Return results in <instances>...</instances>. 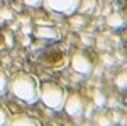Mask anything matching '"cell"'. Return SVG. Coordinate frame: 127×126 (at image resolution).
<instances>
[{"instance_id": "cell-1", "label": "cell", "mask_w": 127, "mask_h": 126, "mask_svg": "<svg viewBox=\"0 0 127 126\" xmlns=\"http://www.w3.org/2000/svg\"><path fill=\"white\" fill-rule=\"evenodd\" d=\"M10 92L24 102H36L39 97V89L32 75L29 73H17L9 82Z\"/></svg>"}, {"instance_id": "cell-2", "label": "cell", "mask_w": 127, "mask_h": 126, "mask_svg": "<svg viewBox=\"0 0 127 126\" xmlns=\"http://www.w3.org/2000/svg\"><path fill=\"white\" fill-rule=\"evenodd\" d=\"M39 97L41 101L44 102V106L51 107V109H61L64 104V97L66 92L64 89L61 87L56 82H44L39 89Z\"/></svg>"}, {"instance_id": "cell-3", "label": "cell", "mask_w": 127, "mask_h": 126, "mask_svg": "<svg viewBox=\"0 0 127 126\" xmlns=\"http://www.w3.org/2000/svg\"><path fill=\"white\" fill-rule=\"evenodd\" d=\"M71 68L80 75H90L93 70V63L83 51H75L71 56Z\"/></svg>"}, {"instance_id": "cell-4", "label": "cell", "mask_w": 127, "mask_h": 126, "mask_svg": "<svg viewBox=\"0 0 127 126\" xmlns=\"http://www.w3.org/2000/svg\"><path fill=\"white\" fill-rule=\"evenodd\" d=\"M78 2L80 0H44L42 5L58 14H73L78 9Z\"/></svg>"}, {"instance_id": "cell-5", "label": "cell", "mask_w": 127, "mask_h": 126, "mask_svg": "<svg viewBox=\"0 0 127 126\" xmlns=\"http://www.w3.org/2000/svg\"><path fill=\"white\" fill-rule=\"evenodd\" d=\"M63 107H64V111L68 113L69 116L78 118L85 111V101H83V97L80 96V94H69V96L64 97Z\"/></svg>"}, {"instance_id": "cell-6", "label": "cell", "mask_w": 127, "mask_h": 126, "mask_svg": "<svg viewBox=\"0 0 127 126\" xmlns=\"http://www.w3.org/2000/svg\"><path fill=\"white\" fill-rule=\"evenodd\" d=\"M34 34L39 39H56L58 38V31L54 29L53 26H37Z\"/></svg>"}, {"instance_id": "cell-7", "label": "cell", "mask_w": 127, "mask_h": 126, "mask_svg": "<svg viewBox=\"0 0 127 126\" xmlns=\"http://www.w3.org/2000/svg\"><path fill=\"white\" fill-rule=\"evenodd\" d=\"M9 126H37V123L27 114H15L10 119Z\"/></svg>"}, {"instance_id": "cell-8", "label": "cell", "mask_w": 127, "mask_h": 126, "mask_svg": "<svg viewBox=\"0 0 127 126\" xmlns=\"http://www.w3.org/2000/svg\"><path fill=\"white\" fill-rule=\"evenodd\" d=\"M95 9H97V0H80L78 2V9L80 10V14H93L95 12Z\"/></svg>"}, {"instance_id": "cell-9", "label": "cell", "mask_w": 127, "mask_h": 126, "mask_svg": "<svg viewBox=\"0 0 127 126\" xmlns=\"http://www.w3.org/2000/svg\"><path fill=\"white\" fill-rule=\"evenodd\" d=\"M124 17L120 15V14H110L107 17V24L108 27H114V29H119V27H122L124 26Z\"/></svg>"}, {"instance_id": "cell-10", "label": "cell", "mask_w": 127, "mask_h": 126, "mask_svg": "<svg viewBox=\"0 0 127 126\" xmlns=\"http://www.w3.org/2000/svg\"><path fill=\"white\" fill-rule=\"evenodd\" d=\"M69 24L73 26V29H81V27L87 24V19H85V15H83V14H80V15H71Z\"/></svg>"}, {"instance_id": "cell-11", "label": "cell", "mask_w": 127, "mask_h": 126, "mask_svg": "<svg viewBox=\"0 0 127 126\" xmlns=\"http://www.w3.org/2000/svg\"><path fill=\"white\" fill-rule=\"evenodd\" d=\"M115 85L119 89H127V72H120L115 75Z\"/></svg>"}, {"instance_id": "cell-12", "label": "cell", "mask_w": 127, "mask_h": 126, "mask_svg": "<svg viewBox=\"0 0 127 126\" xmlns=\"http://www.w3.org/2000/svg\"><path fill=\"white\" fill-rule=\"evenodd\" d=\"M14 17V12L9 7H0V19L2 20H10Z\"/></svg>"}, {"instance_id": "cell-13", "label": "cell", "mask_w": 127, "mask_h": 126, "mask_svg": "<svg viewBox=\"0 0 127 126\" xmlns=\"http://www.w3.org/2000/svg\"><path fill=\"white\" fill-rule=\"evenodd\" d=\"M93 104L98 106V107H102L103 104H105V96H103L102 92H98V90H97V92L93 94Z\"/></svg>"}, {"instance_id": "cell-14", "label": "cell", "mask_w": 127, "mask_h": 126, "mask_svg": "<svg viewBox=\"0 0 127 126\" xmlns=\"http://www.w3.org/2000/svg\"><path fill=\"white\" fill-rule=\"evenodd\" d=\"M7 85H9L7 75H5V72H3V70H0V94H3V92H5Z\"/></svg>"}, {"instance_id": "cell-15", "label": "cell", "mask_w": 127, "mask_h": 126, "mask_svg": "<svg viewBox=\"0 0 127 126\" xmlns=\"http://www.w3.org/2000/svg\"><path fill=\"white\" fill-rule=\"evenodd\" d=\"M24 2V5H27V7H32V9H37L42 5V2L44 0H22Z\"/></svg>"}, {"instance_id": "cell-16", "label": "cell", "mask_w": 127, "mask_h": 126, "mask_svg": "<svg viewBox=\"0 0 127 126\" xmlns=\"http://www.w3.org/2000/svg\"><path fill=\"white\" fill-rule=\"evenodd\" d=\"M3 39H5L7 48H12V46H14V36H12V32H10V31H7V32L3 34Z\"/></svg>"}, {"instance_id": "cell-17", "label": "cell", "mask_w": 127, "mask_h": 126, "mask_svg": "<svg viewBox=\"0 0 127 126\" xmlns=\"http://www.w3.org/2000/svg\"><path fill=\"white\" fill-rule=\"evenodd\" d=\"M100 58H102V61H103L105 65H114V61H115L114 56H112V55H107V53H105V55H102Z\"/></svg>"}, {"instance_id": "cell-18", "label": "cell", "mask_w": 127, "mask_h": 126, "mask_svg": "<svg viewBox=\"0 0 127 126\" xmlns=\"http://www.w3.org/2000/svg\"><path fill=\"white\" fill-rule=\"evenodd\" d=\"M98 125L100 126H110V119H108L107 116H98Z\"/></svg>"}, {"instance_id": "cell-19", "label": "cell", "mask_w": 127, "mask_h": 126, "mask_svg": "<svg viewBox=\"0 0 127 126\" xmlns=\"http://www.w3.org/2000/svg\"><path fill=\"white\" fill-rule=\"evenodd\" d=\"M7 125V114L3 111V107H0V126H5Z\"/></svg>"}]
</instances>
